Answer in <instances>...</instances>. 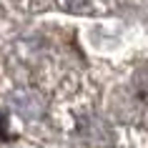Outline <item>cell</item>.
<instances>
[{
    "mask_svg": "<svg viewBox=\"0 0 148 148\" xmlns=\"http://www.w3.org/2000/svg\"><path fill=\"white\" fill-rule=\"evenodd\" d=\"M65 8H75V10H83V8H93V5H108V0H63Z\"/></svg>",
    "mask_w": 148,
    "mask_h": 148,
    "instance_id": "obj_1",
    "label": "cell"
}]
</instances>
